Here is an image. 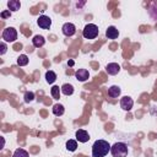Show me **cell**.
Segmentation results:
<instances>
[{"label": "cell", "instance_id": "cell-1", "mask_svg": "<svg viewBox=\"0 0 157 157\" xmlns=\"http://www.w3.org/2000/svg\"><path fill=\"white\" fill-rule=\"evenodd\" d=\"M110 145L105 140H97L92 146V156L93 157H104L110 152Z\"/></svg>", "mask_w": 157, "mask_h": 157}, {"label": "cell", "instance_id": "cell-2", "mask_svg": "<svg viewBox=\"0 0 157 157\" xmlns=\"http://www.w3.org/2000/svg\"><path fill=\"white\" fill-rule=\"evenodd\" d=\"M128 145L124 142H115L110 147V153L113 157H126L128 156Z\"/></svg>", "mask_w": 157, "mask_h": 157}, {"label": "cell", "instance_id": "cell-3", "mask_svg": "<svg viewBox=\"0 0 157 157\" xmlns=\"http://www.w3.org/2000/svg\"><path fill=\"white\" fill-rule=\"evenodd\" d=\"M98 33H99V29H98V27L94 23L86 25L83 31H82V36L86 39H93V38H96L98 36Z\"/></svg>", "mask_w": 157, "mask_h": 157}, {"label": "cell", "instance_id": "cell-4", "mask_svg": "<svg viewBox=\"0 0 157 157\" xmlns=\"http://www.w3.org/2000/svg\"><path fill=\"white\" fill-rule=\"evenodd\" d=\"M1 37H2V39H4L5 42H9V43L15 42V40L17 39V31H16L13 27H7V28H5V29L2 31Z\"/></svg>", "mask_w": 157, "mask_h": 157}, {"label": "cell", "instance_id": "cell-5", "mask_svg": "<svg viewBox=\"0 0 157 157\" xmlns=\"http://www.w3.org/2000/svg\"><path fill=\"white\" fill-rule=\"evenodd\" d=\"M37 25L43 29H49L52 26V18L45 15H40L37 20Z\"/></svg>", "mask_w": 157, "mask_h": 157}, {"label": "cell", "instance_id": "cell-6", "mask_svg": "<svg viewBox=\"0 0 157 157\" xmlns=\"http://www.w3.org/2000/svg\"><path fill=\"white\" fill-rule=\"evenodd\" d=\"M61 31H63L64 36H66V37H72V36L76 33V27H75L74 23H71V22H66V23L63 25Z\"/></svg>", "mask_w": 157, "mask_h": 157}, {"label": "cell", "instance_id": "cell-7", "mask_svg": "<svg viewBox=\"0 0 157 157\" xmlns=\"http://www.w3.org/2000/svg\"><path fill=\"white\" fill-rule=\"evenodd\" d=\"M132 105H134V101H132L131 97H129V96H124V97L120 99V108H121V109L129 112V110L132 108Z\"/></svg>", "mask_w": 157, "mask_h": 157}, {"label": "cell", "instance_id": "cell-8", "mask_svg": "<svg viewBox=\"0 0 157 157\" xmlns=\"http://www.w3.org/2000/svg\"><path fill=\"white\" fill-rule=\"evenodd\" d=\"M76 140L78 141V142H82V144H85V142H87L88 140H90V135H88V132L86 131V130H83V129H78L77 131H76Z\"/></svg>", "mask_w": 157, "mask_h": 157}, {"label": "cell", "instance_id": "cell-9", "mask_svg": "<svg viewBox=\"0 0 157 157\" xmlns=\"http://www.w3.org/2000/svg\"><path fill=\"white\" fill-rule=\"evenodd\" d=\"M105 71H107L108 75L114 76V75H117V74L120 71V65L117 64V63H109V64L105 66Z\"/></svg>", "mask_w": 157, "mask_h": 157}, {"label": "cell", "instance_id": "cell-10", "mask_svg": "<svg viewBox=\"0 0 157 157\" xmlns=\"http://www.w3.org/2000/svg\"><path fill=\"white\" fill-rule=\"evenodd\" d=\"M75 77H76L78 81L85 82L86 80H88L90 74H88V71H87L86 69H78V70L75 72Z\"/></svg>", "mask_w": 157, "mask_h": 157}, {"label": "cell", "instance_id": "cell-11", "mask_svg": "<svg viewBox=\"0 0 157 157\" xmlns=\"http://www.w3.org/2000/svg\"><path fill=\"white\" fill-rule=\"evenodd\" d=\"M105 36H107V38H109V39H115V38H118V36H119V31H118L114 26H109V27L107 28V31H105Z\"/></svg>", "mask_w": 157, "mask_h": 157}, {"label": "cell", "instance_id": "cell-12", "mask_svg": "<svg viewBox=\"0 0 157 157\" xmlns=\"http://www.w3.org/2000/svg\"><path fill=\"white\" fill-rule=\"evenodd\" d=\"M32 43H33V45H34L36 48H42V47L45 44V39H44V37H43V36L37 34V36H34V37H33Z\"/></svg>", "mask_w": 157, "mask_h": 157}, {"label": "cell", "instance_id": "cell-13", "mask_svg": "<svg viewBox=\"0 0 157 157\" xmlns=\"http://www.w3.org/2000/svg\"><path fill=\"white\" fill-rule=\"evenodd\" d=\"M120 87L119 86H110L109 88H108V96L109 97H112V98H117V97H119V94H120Z\"/></svg>", "mask_w": 157, "mask_h": 157}, {"label": "cell", "instance_id": "cell-14", "mask_svg": "<svg viewBox=\"0 0 157 157\" xmlns=\"http://www.w3.org/2000/svg\"><path fill=\"white\" fill-rule=\"evenodd\" d=\"M60 88H61V93L65 94V96H71L74 93V87L70 83H64Z\"/></svg>", "mask_w": 157, "mask_h": 157}, {"label": "cell", "instance_id": "cell-15", "mask_svg": "<svg viewBox=\"0 0 157 157\" xmlns=\"http://www.w3.org/2000/svg\"><path fill=\"white\" fill-rule=\"evenodd\" d=\"M64 112H65V109H64V105H63V104L56 103V104L53 105V114H54V115L60 117V115L64 114Z\"/></svg>", "mask_w": 157, "mask_h": 157}, {"label": "cell", "instance_id": "cell-16", "mask_svg": "<svg viewBox=\"0 0 157 157\" xmlns=\"http://www.w3.org/2000/svg\"><path fill=\"white\" fill-rule=\"evenodd\" d=\"M7 7H9L10 11H17L21 7V2L18 0H10L7 2Z\"/></svg>", "mask_w": 157, "mask_h": 157}, {"label": "cell", "instance_id": "cell-17", "mask_svg": "<svg viewBox=\"0 0 157 157\" xmlns=\"http://www.w3.org/2000/svg\"><path fill=\"white\" fill-rule=\"evenodd\" d=\"M55 80H56V74H55L54 71L49 70V71L45 72V81H47L48 83H53Z\"/></svg>", "mask_w": 157, "mask_h": 157}, {"label": "cell", "instance_id": "cell-18", "mask_svg": "<svg viewBox=\"0 0 157 157\" xmlns=\"http://www.w3.org/2000/svg\"><path fill=\"white\" fill-rule=\"evenodd\" d=\"M66 148H67L69 151H71V152L76 151V148H77V141H76V140H72V139L67 140V141H66Z\"/></svg>", "mask_w": 157, "mask_h": 157}, {"label": "cell", "instance_id": "cell-19", "mask_svg": "<svg viewBox=\"0 0 157 157\" xmlns=\"http://www.w3.org/2000/svg\"><path fill=\"white\" fill-rule=\"evenodd\" d=\"M50 93H52L54 99H59L60 98V93H61V88H59V86H53L52 90H50Z\"/></svg>", "mask_w": 157, "mask_h": 157}, {"label": "cell", "instance_id": "cell-20", "mask_svg": "<svg viewBox=\"0 0 157 157\" xmlns=\"http://www.w3.org/2000/svg\"><path fill=\"white\" fill-rule=\"evenodd\" d=\"M12 157H29V155H28V152H27L26 150H23V148H17V150L13 152Z\"/></svg>", "mask_w": 157, "mask_h": 157}, {"label": "cell", "instance_id": "cell-21", "mask_svg": "<svg viewBox=\"0 0 157 157\" xmlns=\"http://www.w3.org/2000/svg\"><path fill=\"white\" fill-rule=\"evenodd\" d=\"M27 64H28V56H27V55L22 54V55H20V56L17 58V65H20V66H26Z\"/></svg>", "mask_w": 157, "mask_h": 157}, {"label": "cell", "instance_id": "cell-22", "mask_svg": "<svg viewBox=\"0 0 157 157\" xmlns=\"http://www.w3.org/2000/svg\"><path fill=\"white\" fill-rule=\"evenodd\" d=\"M33 99H34V93L31 92V91H27V92L25 93V102H26V103H29V102H32Z\"/></svg>", "mask_w": 157, "mask_h": 157}, {"label": "cell", "instance_id": "cell-23", "mask_svg": "<svg viewBox=\"0 0 157 157\" xmlns=\"http://www.w3.org/2000/svg\"><path fill=\"white\" fill-rule=\"evenodd\" d=\"M0 16H1V18H7V17L11 16V11H10V10H7V11H2V12L0 13Z\"/></svg>", "mask_w": 157, "mask_h": 157}, {"label": "cell", "instance_id": "cell-24", "mask_svg": "<svg viewBox=\"0 0 157 157\" xmlns=\"http://www.w3.org/2000/svg\"><path fill=\"white\" fill-rule=\"evenodd\" d=\"M0 48H1V50H0V54H1V55H4V54L6 53V49H7V48H6V44L2 42V43L0 44Z\"/></svg>", "mask_w": 157, "mask_h": 157}]
</instances>
